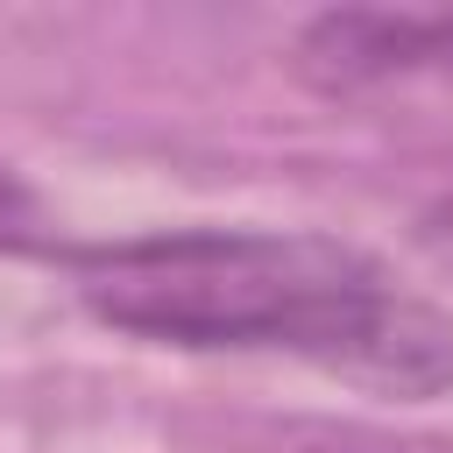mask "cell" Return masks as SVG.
Returning a JSON list of instances; mask_svg holds the SVG:
<instances>
[{"mask_svg":"<svg viewBox=\"0 0 453 453\" xmlns=\"http://www.w3.org/2000/svg\"><path fill=\"white\" fill-rule=\"evenodd\" d=\"M99 326L184 354H276L382 396L453 389V311L382 255L304 226H170L78 255Z\"/></svg>","mask_w":453,"mask_h":453,"instance_id":"obj_1","label":"cell"},{"mask_svg":"<svg viewBox=\"0 0 453 453\" xmlns=\"http://www.w3.org/2000/svg\"><path fill=\"white\" fill-rule=\"evenodd\" d=\"M297 71L319 92H453V14L418 7H333L297 28Z\"/></svg>","mask_w":453,"mask_h":453,"instance_id":"obj_2","label":"cell"},{"mask_svg":"<svg viewBox=\"0 0 453 453\" xmlns=\"http://www.w3.org/2000/svg\"><path fill=\"white\" fill-rule=\"evenodd\" d=\"M35 219H42V212H35V191L0 163V248H21V241L35 234Z\"/></svg>","mask_w":453,"mask_h":453,"instance_id":"obj_3","label":"cell"},{"mask_svg":"<svg viewBox=\"0 0 453 453\" xmlns=\"http://www.w3.org/2000/svg\"><path fill=\"white\" fill-rule=\"evenodd\" d=\"M418 248L432 255V269L453 283V198H439V205H425L418 212Z\"/></svg>","mask_w":453,"mask_h":453,"instance_id":"obj_4","label":"cell"},{"mask_svg":"<svg viewBox=\"0 0 453 453\" xmlns=\"http://www.w3.org/2000/svg\"><path fill=\"white\" fill-rule=\"evenodd\" d=\"M340 453H453V439H340Z\"/></svg>","mask_w":453,"mask_h":453,"instance_id":"obj_5","label":"cell"}]
</instances>
